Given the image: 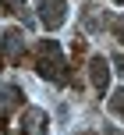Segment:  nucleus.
<instances>
[{"instance_id": "f257e3e1", "label": "nucleus", "mask_w": 124, "mask_h": 135, "mask_svg": "<svg viewBox=\"0 0 124 135\" xmlns=\"http://www.w3.org/2000/svg\"><path fill=\"white\" fill-rule=\"evenodd\" d=\"M35 75L53 85H68L71 82V71H68V61H64V50L57 39H43L39 50H35Z\"/></svg>"}, {"instance_id": "f03ea898", "label": "nucleus", "mask_w": 124, "mask_h": 135, "mask_svg": "<svg viewBox=\"0 0 124 135\" xmlns=\"http://www.w3.org/2000/svg\"><path fill=\"white\" fill-rule=\"evenodd\" d=\"M25 57V32L21 28H7L0 36V61L4 64H18Z\"/></svg>"}, {"instance_id": "7ed1b4c3", "label": "nucleus", "mask_w": 124, "mask_h": 135, "mask_svg": "<svg viewBox=\"0 0 124 135\" xmlns=\"http://www.w3.org/2000/svg\"><path fill=\"white\" fill-rule=\"evenodd\" d=\"M64 18H68V4L64 0H39V25L43 28H60Z\"/></svg>"}, {"instance_id": "20e7f679", "label": "nucleus", "mask_w": 124, "mask_h": 135, "mask_svg": "<svg viewBox=\"0 0 124 135\" xmlns=\"http://www.w3.org/2000/svg\"><path fill=\"white\" fill-rule=\"evenodd\" d=\"M21 135H50V117L39 107H25L21 114Z\"/></svg>"}, {"instance_id": "39448f33", "label": "nucleus", "mask_w": 124, "mask_h": 135, "mask_svg": "<svg viewBox=\"0 0 124 135\" xmlns=\"http://www.w3.org/2000/svg\"><path fill=\"white\" fill-rule=\"evenodd\" d=\"M110 61H106V57H89V78H92V85H96V93L99 96H106V89H110Z\"/></svg>"}, {"instance_id": "423d86ee", "label": "nucleus", "mask_w": 124, "mask_h": 135, "mask_svg": "<svg viewBox=\"0 0 124 135\" xmlns=\"http://www.w3.org/2000/svg\"><path fill=\"white\" fill-rule=\"evenodd\" d=\"M21 100H25L21 85H0V121H7V117H11V110L21 107Z\"/></svg>"}, {"instance_id": "0eeeda50", "label": "nucleus", "mask_w": 124, "mask_h": 135, "mask_svg": "<svg viewBox=\"0 0 124 135\" xmlns=\"http://www.w3.org/2000/svg\"><path fill=\"white\" fill-rule=\"evenodd\" d=\"M82 25L89 28V32L106 28V14H103V7H99V4H89V7H85V14H82Z\"/></svg>"}, {"instance_id": "6e6552de", "label": "nucleus", "mask_w": 124, "mask_h": 135, "mask_svg": "<svg viewBox=\"0 0 124 135\" xmlns=\"http://www.w3.org/2000/svg\"><path fill=\"white\" fill-rule=\"evenodd\" d=\"M0 11L4 14H21V18H25V0H0Z\"/></svg>"}, {"instance_id": "1a4fd4ad", "label": "nucleus", "mask_w": 124, "mask_h": 135, "mask_svg": "<svg viewBox=\"0 0 124 135\" xmlns=\"http://www.w3.org/2000/svg\"><path fill=\"white\" fill-rule=\"evenodd\" d=\"M110 110L117 117H124V89H117V93H110Z\"/></svg>"}, {"instance_id": "9d476101", "label": "nucleus", "mask_w": 124, "mask_h": 135, "mask_svg": "<svg viewBox=\"0 0 124 135\" xmlns=\"http://www.w3.org/2000/svg\"><path fill=\"white\" fill-rule=\"evenodd\" d=\"M113 39H117V43H124V14H121V18H113Z\"/></svg>"}, {"instance_id": "9b49d317", "label": "nucleus", "mask_w": 124, "mask_h": 135, "mask_svg": "<svg viewBox=\"0 0 124 135\" xmlns=\"http://www.w3.org/2000/svg\"><path fill=\"white\" fill-rule=\"evenodd\" d=\"M110 64L117 68V75H121V78H124V54H113V57H110Z\"/></svg>"}, {"instance_id": "f8f14e48", "label": "nucleus", "mask_w": 124, "mask_h": 135, "mask_svg": "<svg viewBox=\"0 0 124 135\" xmlns=\"http://www.w3.org/2000/svg\"><path fill=\"white\" fill-rule=\"evenodd\" d=\"M103 135H121V128H113V124H106V128H103Z\"/></svg>"}, {"instance_id": "ddd939ff", "label": "nucleus", "mask_w": 124, "mask_h": 135, "mask_svg": "<svg viewBox=\"0 0 124 135\" xmlns=\"http://www.w3.org/2000/svg\"><path fill=\"white\" fill-rule=\"evenodd\" d=\"M78 135H96V132H78Z\"/></svg>"}, {"instance_id": "4468645a", "label": "nucleus", "mask_w": 124, "mask_h": 135, "mask_svg": "<svg viewBox=\"0 0 124 135\" xmlns=\"http://www.w3.org/2000/svg\"><path fill=\"white\" fill-rule=\"evenodd\" d=\"M117 4H124V0H117Z\"/></svg>"}]
</instances>
